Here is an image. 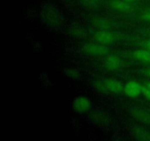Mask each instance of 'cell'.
Segmentation results:
<instances>
[{
  "label": "cell",
  "mask_w": 150,
  "mask_h": 141,
  "mask_svg": "<svg viewBox=\"0 0 150 141\" xmlns=\"http://www.w3.org/2000/svg\"><path fill=\"white\" fill-rule=\"evenodd\" d=\"M104 82L109 92L114 93H120L124 89L121 82L117 79H106Z\"/></svg>",
  "instance_id": "10"
},
{
  "label": "cell",
  "mask_w": 150,
  "mask_h": 141,
  "mask_svg": "<svg viewBox=\"0 0 150 141\" xmlns=\"http://www.w3.org/2000/svg\"><path fill=\"white\" fill-rule=\"evenodd\" d=\"M124 1H127V2H131V1H136V0H124Z\"/></svg>",
  "instance_id": "21"
},
{
  "label": "cell",
  "mask_w": 150,
  "mask_h": 141,
  "mask_svg": "<svg viewBox=\"0 0 150 141\" xmlns=\"http://www.w3.org/2000/svg\"><path fill=\"white\" fill-rule=\"evenodd\" d=\"M110 6L114 10L123 12V13H129L132 10V6L126 1L113 0L110 3Z\"/></svg>",
  "instance_id": "9"
},
{
  "label": "cell",
  "mask_w": 150,
  "mask_h": 141,
  "mask_svg": "<svg viewBox=\"0 0 150 141\" xmlns=\"http://www.w3.org/2000/svg\"><path fill=\"white\" fill-rule=\"evenodd\" d=\"M147 11H150V8H149V9H148V10H147Z\"/></svg>",
  "instance_id": "22"
},
{
  "label": "cell",
  "mask_w": 150,
  "mask_h": 141,
  "mask_svg": "<svg viewBox=\"0 0 150 141\" xmlns=\"http://www.w3.org/2000/svg\"><path fill=\"white\" fill-rule=\"evenodd\" d=\"M91 22H92L93 26H95V27L98 28L100 29H106V30H108V29H110L112 26V22L107 18L95 16V17L92 18Z\"/></svg>",
  "instance_id": "6"
},
{
  "label": "cell",
  "mask_w": 150,
  "mask_h": 141,
  "mask_svg": "<svg viewBox=\"0 0 150 141\" xmlns=\"http://www.w3.org/2000/svg\"><path fill=\"white\" fill-rule=\"evenodd\" d=\"M68 33L71 36L77 38H83L86 37V32L83 27L79 25H73L68 29Z\"/></svg>",
  "instance_id": "13"
},
{
  "label": "cell",
  "mask_w": 150,
  "mask_h": 141,
  "mask_svg": "<svg viewBox=\"0 0 150 141\" xmlns=\"http://www.w3.org/2000/svg\"><path fill=\"white\" fill-rule=\"evenodd\" d=\"M93 87L95 90L102 93H107L109 92L105 82H102L100 80H95L93 82Z\"/></svg>",
  "instance_id": "15"
},
{
  "label": "cell",
  "mask_w": 150,
  "mask_h": 141,
  "mask_svg": "<svg viewBox=\"0 0 150 141\" xmlns=\"http://www.w3.org/2000/svg\"><path fill=\"white\" fill-rule=\"evenodd\" d=\"M133 135L136 139L142 141H150V133L140 126L133 128Z\"/></svg>",
  "instance_id": "12"
},
{
  "label": "cell",
  "mask_w": 150,
  "mask_h": 141,
  "mask_svg": "<svg viewBox=\"0 0 150 141\" xmlns=\"http://www.w3.org/2000/svg\"><path fill=\"white\" fill-rule=\"evenodd\" d=\"M42 21L51 27H58L62 23V18L59 10L53 5H46L41 11Z\"/></svg>",
  "instance_id": "1"
},
{
  "label": "cell",
  "mask_w": 150,
  "mask_h": 141,
  "mask_svg": "<svg viewBox=\"0 0 150 141\" xmlns=\"http://www.w3.org/2000/svg\"><path fill=\"white\" fill-rule=\"evenodd\" d=\"M82 5L87 8H95L99 5V0H80Z\"/></svg>",
  "instance_id": "16"
},
{
  "label": "cell",
  "mask_w": 150,
  "mask_h": 141,
  "mask_svg": "<svg viewBox=\"0 0 150 141\" xmlns=\"http://www.w3.org/2000/svg\"><path fill=\"white\" fill-rule=\"evenodd\" d=\"M131 113L133 117L137 120L150 124V113L148 111L140 108H133L131 110Z\"/></svg>",
  "instance_id": "8"
},
{
  "label": "cell",
  "mask_w": 150,
  "mask_h": 141,
  "mask_svg": "<svg viewBox=\"0 0 150 141\" xmlns=\"http://www.w3.org/2000/svg\"><path fill=\"white\" fill-rule=\"evenodd\" d=\"M142 93H143L148 99L150 100V90L148 89L146 87L142 86Z\"/></svg>",
  "instance_id": "18"
},
{
  "label": "cell",
  "mask_w": 150,
  "mask_h": 141,
  "mask_svg": "<svg viewBox=\"0 0 150 141\" xmlns=\"http://www.w3.org/2000/svg\"><path fill=\"white\" fill-rule=\"evenodd\" d=\"M121 59L117 55L111 54L106 57L105 60V66L108 70H115L120 68L121 66Z\"/></svg>",
  "instance_id": "7"
},
{
  "label": "cell",
  "mask_w": 150,
  "mask_h": 141,
  "mask_svg": "<svg viewBox=\"0 0 150 141\" xmlns=\"http://www.w3.org/2000/svg\"><path fill=\"white\" fill-rule=\"evenodd\" d=\"M145 87L148 88V89L150 90V82H147L146 84H145Z\"/></svg>",
  "instance_id": "20"
},
{
  "label": "cell",
  "mask_w": 150,
  "mask_h": 141,
  "mask_svg": "<svg viewBox=\"0 0 150 141\" xmlns=\"http://www.w3.org/2000/svg\"><path fill=\"white\" fill-rule=\"evenodd\" d=\"M90 118L95 123L100 125H106L110 121L109 118L105 113L100 111H95L92 113V114L90 115Z\"/></svg>",
  "instance_id": "11"
},
{
  "label": "cell",
  "mask_w": 150,
  "mask_h": 141,
  "mask_svg": "<svg viewBox=\"0 0 150 141\" xmlns=\"http://www.w3.org/2000/svg\"><path fill=\"white\" fill-rule=\"evenodd\" d=\"M125 93L129 97H137L142 93V85L136 81H129L124 88Z\"/></svg>",
  "instance_id": "4"
},
{
  "label": "cell",
  "mask_w": 150,
  "mask_h": 141,
  "mask_svg": "<svg viewBox=\"0 0 150 141\" xmlns=\"http://www.w3.org/2000/svg\"><path fill=\"white\" fill-rule=\"evenodd\" d=\"M83 51L86 54L95 56L105 55L108 49L105 46L97 43H86L83 46Z\"/></svg>",
  "instance_id": "3"
},
{
  "label": "cell",
  "mask_w": 150,
  "mask_h": 141,
  "mask_svg": "<svg viewBox=\"0 0 150 141\" xmlns=\"http://www.w3.org/2000/svg\"><path fill=\"white\" fill-rule=\"evenodd\" d=\"M92 106L90 99L86 96L80 95L73 100V108L78 113H85L89 111Z\"/></svg>",
  "instance_id": "2"
},
{
  "label": "cell",
  "mask_w": 150,
  "mask_h": 141,
  "mask_svg": "<svg viewBox=\"0 0 150 141\" xmlns=\"http://www.w3.org/2000/svg\"><path fill=\"white\" fill-rule=\"evenodd\" d=\"M65 73L66 75L72 79H78L79 77V76H80V73H79V70L75 68H67L65 70Z\"/></svg>",
  "instance_id": "17"
},
{
  "label": "cell",
  "mask_w": 150,
  "mask_h": 141,
  "mask_svg": "<svg viewBox=\"0 0 150 141\" xmlns=\"http://www.w3.org/2000/svg\"><path fill=\"white\" fill-rule=\"evenodd\" d=\"M135 58L146 63H150V51L148 49H137L133 52Z\"/></svg>",
  "instance_id": "14"
},
{
  "label": "cell",
  "mask_w": 150,
  "mask_h": 141,
  "mask_svg": "<svg viewBox=\"0 0 150 141\" xmlns=\"http://www.w3.org/2000/svg\"><path fill=\"white\" fill-rule=\"evenodd\" d=\"M142 19L145 21H150V11H146L144 13H143L142 16Z\"/></svg>",
  "instance_id": "19"
},
{
  "label": "cell",
  "mask_w": 150,
  "mask_h": 141,
  "mask_svg": "<svg viewBox=\"0 0 150 141\" xmlns=\"http://www.w3.org/2000/svg\"><path fill=\"white\" fill-rule=\"evenodd\" d=\"M94 37L97 41L102 44H111L115 40V36L114 34L106 29L97 31L94 35Z\"/></svg>",
  "instance_id": "5"
}]
</instances>
